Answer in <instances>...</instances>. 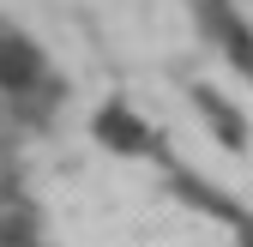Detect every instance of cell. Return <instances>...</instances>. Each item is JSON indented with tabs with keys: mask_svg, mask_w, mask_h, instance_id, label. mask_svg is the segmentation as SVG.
I'll return each mask as SVG.
<instances>
[{
	"mask_svg": "<svg viewBox=\"0 0 253 247\" xmlns=\"http://www.w3.org/2000/svg\"><path fill=\"white\" fill-rule=\"evenodd\" d=\"M241 247H253V223H241Z\"/></svg>",
	"mask_w": 253,
	"mask_h": 247,
	"instance_id": "4",
	"label": "cell"
},
{
	"mask_svg": "<svg viewBox=\"0 0 253 247\" xmlns=\"http://www.w3.org/2000/svg\"><path fill=\"white\" fill-rule=\"evenodd\" d=\"M97 139L115 145V151H145V145H151V133L139 127L133 109H97Z\"/></svg>",
	"mask_w": 253,
	"mask_h": 247,
	"instance_id": "2",
	"label": "cell"
},
{
	"mask_svg": "<svg viewBox=\"0 0 253 247\" xmlns=\"http://www.w3.org/2000/svg\"><path fill=\"white\" fill-rule=\"evenodd\" d=\"M193 103H199V109H205V115L217 121V133H223V145H241V115H235V109H229L223 97H217V90H205V84H199V90H193Z\"/></svg>",
	"mask_w": 253,
	"mask_h": 247,
	"instance_id": "3",
	"label": "cell"
},
{
	"mask_svg": "<svg viewBox=\"0 0 253 247\" xmlns=\"http://www.w3.org/2000/svg\"><path fill=\"white\" fill-rule=\"evenodd\" d=\"M42 84V54L24 37L0 30V90H37Z\"/></svg>",
	"mask_w": 253,
	"mask_h": 247,
	"instance_id": "1",
	"label": "cell"
}]
</instances>
